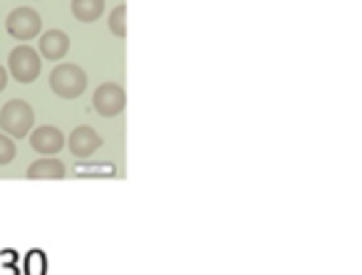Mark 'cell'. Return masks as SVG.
Segmentation results:
<instances>
[{
    "label": "cell",
    "mask_w": 362,
    "mask_h": 275,
    "mask_svg": "<svg viewBox=\"0 0 362 275\" xmlns=\"http://www.w3.org/2000/svg\"><path fill=\"white\" fill-rule=\"evenodd\" d=\"M42 72V57L35 47H30L28 42L13 47L8 55V75L21 85H33Z\"/></svg>",
    "instance_id": "7a4b0ae2"
},
{
    "label": "cell",
    "mask_w": 362,
    "mask_h": 275,
    "mask_svg": "<svg viewBox=\"0 0 362 275\" xmlns=\"http://www.w3.org/2000/svg\"><path fill=\"white\" fill-rule=\"evenodd\" d=\"M23 273L25 275H47V255L42 250H30L23 263Z\"/></svg>",
    "instance_id": "8fae6325"
},
{
    "label": "cell",
    "mask_w": 362,
    "mask_h": 275,
    "mask_svg": "<svg viewBox=\"0 0 362 275\" xmlns=\"http://www.w3.org/2000/svg\"><path fill=\"white\" fill-rule=\"evenodd\" d=\"M35 129V110L25 100H11L0 107V131L11 139H25Z\"/></svg>",
    "instance_id": "6da1fadb"
},
{
    "label": "cell",
    "mask_w": 362,
    "mask_h": 275,
    "mask_svg": "<svg viewBox=\"0 0 362 275\" xmlns=\"http://www.w3.org/2000/svg\"><path fill=\"white\" fill-rule=\"evenodd\" d=\"M8 80H11V75H8V70L3 65H0V92L8 87Z\"/></svg>",
    "instance_id": "5bb4252c"
},
{
    "label": "cell",
    "mask_w": 362,
    "mask_h": 275,
    "mask_svg": "<svg viewBox=\"0 0 362 275\" xmlns=\"http://www.w3.org/2000/svg\"><path fill=\"white\" fill-rule=\"evenodd\" d=\"M6 30H8V35L16 37V40L30 42L42 35V18H40V13L28 6L16 8V11H11V16L6 18Z\"/></svg>",
    "instance_id": "277c9868"
},
{
    "label": "cell",
    "mask_w": 362,
    "mask_h": 275,
    "mask_svg": "<svg viewBox=\"0 0 362 275\" xmlns=\"http://www.w3.org/2000/svg\"><path fill=\"white\" fill-rule=\"evenodd\" d=\"M70 11L80 23H95L105 13V0H72Z\"/></svg>",
    "instance_id": "30bf717a"
},
{
    "label": "cell",
    "mask_w": 362,
    "mask_h": 275,
    "mask_svg": "<svg viewBox=\"0 0 362 275\" xmlns=\"http://www.w3.org/2000/svg\"><path fill=\"white\" fill-rule=\"evenodd\" d=\"M28 179L37 181V179H65L67 176V166L62 164L57 156H40L37 161H33L25 171Z\"/></svg>",
    "instance_id": "9c48e42d"
},
{
    "label": "cell",
    "mask_w": 362,
    "mask_h": 275,
    "mask_svg": "<svg viewBox=\"0 0 362 275\" xmlns=\"http://www.w3.org/2000/svg\"><path fill=\"white\" fill-rule=\"evenodd\" d=\"M100 146H102L100 131L87 124L75 127V129L70 131V136H67V149H70V154L77 156V159H90Z\"/></svg>",
    "instance_id": "52a82bcc"
},
{
    "label": "cell",
    "mask_w": 362,
    "mask_h": 275,
    "mask_svg": "<svg viewBox=\"0 0 362 275\" xmlns=\"http://www.w3.org/2000/svg\"><path fill=\"white\" fill-rule=\"evenodd\" d=\"M18 156V144L16 139H11L8 134L0 131V166L13 164V159Z\"/></svg>",
    "instance_id": "4fadbf2b"
},
{
    "label": "cell",
    "mask_w": 362,
    "mask_h": 275,
    "mask_svg": "<svg viewBox=\"0 0 362 275\" xmlns=\"http://www.w3.org/2000/svg\"><path fill=\"white\" fill-rule=\"evenodd\" d=\"M110 23V30L115 37H127V6H117L115 11L107 18Z\"/></svg>",
    "instance_id": "7c38bea8"
},
{
    "label": "cell",
    "mask_w": 362,
    "mask_h": 275,
    "mask_svg": "<svg viewBox=\"0 0 362 275\" xmlns=\"http://www.w3.org/2000/svg\"><path fill=\"white\" fill-rule=\"evenodd\" d=\"M92 107L100 117H119L127 107V95H124V87L117 85V82H102L100 87L95 90L92 95Z\"/></svg>",
    "instance_id": "5b68a950"
},
{
    "label": "cell",
    "mask_w": 362,
    "mask_h": 275,
    "mask_svg": "<svg viewBox=\"0 0 362 275\" xmlns=\"http://www.w3.org/2000/svg\"><path fill=\"white\" fill-rule=\"evenodd\" d=\"M37 52H40L42 60L60 62L62 57H67V52H70V37L62 30L42 33L40 40H37Z\"/></svg>",
    "instance_id": "ba28073f"
},
{
    "label": "cell",
    "mask_w": 362,
    "mask_h": 275,
    "mask_svg": "<svg viewBox=\"0 0 362 275\" xmlns=\"http://www.w3.org/2000/svg\"><path fill=\"white\" fill-rule=\"evenodd\" d=\"M28 139H30L33 151H35V154H40V156H55L67 146V136L52 124L35 127Z\"/></svg>",
    "instance_id": "8992f818"
},
{
    "label": "cell",
    "mask_w": 362,
    "mask_h": 275,
    "mask_svg": "<svg viewBox=\"0 0 362 275\" xmlns=\"http://www.w3.org/2000/svg\"><path fill=\"white\" fill-rule=\"evenodd\" d=\"M50 90L55 92L60 100H77L85 95L87 90V75L80 65L72 62H60L55 70L50 72Z\"/></svg>",
    "instance_id": "3957f363"
}]
</instances>
